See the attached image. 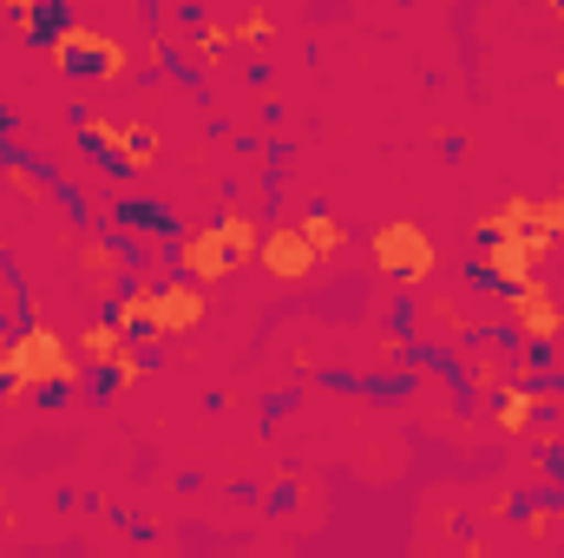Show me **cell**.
<instances>
[{"instance_id":"1","label":"cell","mask_w":564,"mask_h":558,"mask_svg":"<svg viewBox=\"0 0 564 558\" xmlns=\"http://www.w3.org/2000/svg\"><path fill=\"white\" fill-rule=\"evenodd\" d=\"M79 342H66L46 315H33L13 342H7V401H40V395H59V388H73L79 382V355H73Z\"/></svg>"},{"instance_id":"2","label":"cell","mask_w":564,"mask_h":558,"mask_svg":"<svg viewBox=\"0 0 564 558\" xmlns=\"http://www.w3.org/2000/svg\"><path fill=\"white\" fill-rule=\"evenodd\" d=\"M40 46H46V60H53L66 79H126V73H132V53H126L112 33L79 26V20H66V26L46 33Z\"/></svg>"},{"instance_id":"3","label":"cell","mask_w":564,"mask_h":558,"mask_svg":"<svg viewBox=\"0 0 564 558\" xmlns=\"http://www.w3.org/2000/svg\"><path fill=\"white\" fill-rule=\"evenodd\" d=\"M79 139L119 171H151L158 164V126L151 119H112V112H79Z\"/></svg>"},{"instance_id":"4","label":"cell","mask_w":564,"mask_h":558,"mask_svg":"<svg viewBox=\"0 0 564 558\" xmlns=\"http://www.w3.org/2000/svg\"><path fill=\"white\" fill-rule=\"evenodd\" d=\"M368 250H375V270H381V277H401L408 289H421V282L433 277V264H440L433 237H426L414 217H388V224L368 237Z\"/></svg>"},{"instance_id":"5","label":"cell","mask_w":564,"mask_h":558,"mask_svg":"<svg viewBox=\"0 0 564 558\" xmlns=\"http://www.w3.org/2000/svg\"><path fill=\"white\" fill-rule=\"evenodd\" d=\"M204 315H210V296H204V282L177 270L164 289H151V322H144V329H151L158 342H177V335H191Z\"/></svg>"},{"instance_id":"6","label":"cell","mask_w":564,"mask_h":558,"mask_svg":"<svg viewBox=\"0 0 564 558\" xmlns=\"http://www.w3.org/2000/svg\"><path fill=\"white\" fill-rule=\"evenodd\" d=\"M506 309H512V329H519V342H532V348H558V335H564V302H558V296H552L539 277L512 282Z\"/></svg>"},{"instance_id":"7","label":"cell","mask_w":564,"mask_h":558,"mask_svg":"<svg viewBox=\"0 0 564 558\" xmlns=\"http://www.w3.org/2000/svg\"><path fill=\"white\" fill-rule=\"evenodd\" d=\"M257 264H263V277H270V282H308L322 257H315V244L302 237V224H270V230H263Z\"/></svg>"},{"instance_id":"8","label":"cell","mask_w":564,"mask_h":558,"mask_svg":"<svg viewBox=\"0 0 564 558\" xmlns=\"http://www.w3.org/2000/svg\"><path fill=\"white\" fill-rule=\"evenodd\" d=\"M177 270H184V277H197L204 289L237 270V264H230V250H224V237H217V224H191V230H177Z\"/></svg>"},{"instance_id":"9","label":"cell","mask_w":564,"mask_h":558,"mask_svg":"<svg viewBox=\"0 0 564 558\" xmlns=\"http://www.w3.org/2000/svg\"><path fill=\"white\" fill-rule=\"evenodd\" d=\"M486 250H479V277H492L499 289H512V282L532 277V244H525V230H506V237H479Z\"/></svg>"},{"instance_id":"10","label":"cell","mask_w":564,"mask_h":558,"mask_svg":"<svg viewBox=\"0 0 564 558\" xmlns=\"http://www.w3.org/2000/svg\"><path fill=\"white\" fill-rule=\"evenodd\" d=\"M552 401H558V395H545V388H532V382H512V388H499L492 427H499V433H512V440H525V433L539 427V415H545Z\"/></svg>"},{"instance_id":"11","label":"cell","mask_w":564,"mask_h":558,"mask_svg":"<svg viewBox=\"0 0 564 558\" xmlns=\"http://www.w3.org/2000/svg\"><path fill=\"white\" fill-rule=\"evenodd\" d=\"M217 237H224L230 264H257V250H263V224H257L250 204H230V211L217 217Z\"/></svg>"},{"instance_id":"12","label":"cell","mask_w":564,"mask_h":558,"mask_svg":"<svg viewBox=\"0 0 564 558\" xmlns=\"http://www.w3.org/2000/svg\"><path fill=\"white\" fill-rule=\"evenodd\" d=\"M126 348H132V335H126L112 315H106V322H93V329L79 335V362H86V368H99V375H112Z\"/></svg>"},{"instance_id":"13","label":"cell","mask_w":564,"mask_h":558,"mask_svg":"<svg viewBox=\"0 0 564 558\" xmlns=\"http://www.w3.org/2000/svg\"><path fill=\"white\" fill-rule=\"evenodd\" d=\"M532 224H539V197H525V191H512L499 211H479L473 217L479 237H506V230H532Z\"/></svg>"},{"instance_id":"14","label":"cell","mask_w":564,"mask_h":558,"mask_svg":"<svg viewBox=\"0 0 564 558\" xmlns=\"http://www.w3.org/2000/svg\"><path fill=\"white\" fill-rule=\"evenodd\" d=\"M13 26H20L26 40H46V33L66 26V7H59V0H13Z\"/></svg>"},{"instance_id":"15","label":"cell","mask_w":564,"mask_h":558,"mask_svg":"<svg viewBox=\"0 0 564 558\" xmlns=\"http://www.w3.org/2000/svg\"><path fill=\"white\" fill-rule=\"evenodd\" d=\"M302 237L315 244V257H341V250H348V224H341L335 211H308V217H302Z\"/></svg>"},{"instance_id":"16","label":"cell","mask_w":564,"mask_h":558,"mask_svg":"<svg viewBox=\"0 0 564 558\" xmlns=\"http://www.w3.org/2000/svg\"><path fill=\"white\" fill-rule=\"evenodd\" d=\"M112 322H119L126 335L151 322V282H132V289H119V296H112Z\"/></svg>"},{"instance_id":"17","label":"cell","mask_w":564,"mask_h":558,"mask_svg":"<svg viewBox=\"0 0 564 558\" xmlns=\"http://www.w3.org/2000/svg\"><path fill=\"white\" fill-rule=\"evenodd\" d=\"M79 270H86L93 282H112L119 270H126V257H119L112 244H86V250H79Z\"/></svg>"},{"instance_id":"18","label":"cell","mask_w":564,"mask_h":558,"mask_svg":"<svg viewBox=\"0 0 564 558\" xmlns=\"http://www.w3.org/2000/svg\"><path fill=\"white\" fill-rule=\"evenodd\" d=\"M539 230L564 250V191H545V197H539Z\"/></svg>"},{"instance_id":"19","label":"cell","mask_w":564,"mask_h":558,"mask_svg":"<svg viewBox=\"0 0 564 558\" xmlns=\"http://www.w3.org/2000/svg\"><path fill=\"white\" fill-rule=\"evenodd\" d=\"M263 33H270V13H263V7H250L243 20H230V40H237V46H257Z\"/></svg>"},{"instance_id":"20","label":"cell","mask_w":564,"mask_h":558,"mask_svg":"<svg viewBox=\"0 0 564 558\" xmlns=\"http://www.w3.org/2000/svg\"><path fill=\"white\" fill-rule=\"evenodd\" d=\"M139 382H144V355H139V348H126V355H119V368H112V388L126 395V388H139Z\"/></svg>"},{"instance_id":"21","label":"cell","mask_w":564,"mask_h":558,"mask_svg":"<svg viewBox=\"0 0 564 558\" xmlns=\"http://www.w3.org/2000/svg\"><path fill=\"white\" fill-rule=\"evenodd\" d=\"M224 46H237L230 40V20H204L197 26V53H224Z\"/></svg>"},{"instance_id":"22","label":"cell","mask_w":564,"mask_h":558,"mask_svg":"<svg viewBox=\"0 0 564 558\" xmlns=\"http://www.w3.org/2000/svg\"><path fill=\"white\" fill-rule=\"evenodd\" d=\"M552 519H558V513H552V506H532V513H525V533H532V539H539V533H545V526H552Z\"/></svg>"},{"instance_id":"23","label":"cell","mask_w":564,"mask_h":558,"mask_svg":"<svg viewBox=\"0 0 564 558\" xmlns=\"http://www.w3.org/2000/svg\"><path fill=\"white\" fill-rule=\"evenodd\" d=\"M7 342H13V335H7V322H0V382H7Z\"/></svg>"},{"instance_id":"24","label":"cell","mask_w":564,"mask_h":558,"mask_svg":"<svg viewBox=\"0 0 564 558\" xmlns=\"http://www.w3.org/2000/svg\"><path fill=\"white\" fill-rule=\"evenodd\" d=\"M545 13H552V20L564 26V0H545Z\"/></svg>"},{"instance_id":"25","label":"cell","mask_w":564,"mask_h":558,"mask_svg":"<svg viewBox=\"0 0 564 558\" xmlns=\"http://www.w3.org/2000/svg\"><path fill=\"white\" fill-rule=\"evenodd\" d=\"M0 296H7V264H0Z\"/></svg>"},{"instance_id":"26","label":"cell","mask_w":564,"mask_h":558,"mask_svg":"<svg viewBox=\"0 0 564 558\" xmlns=\"http://www.w3.org/2000/svg\"><path fill=\"white\" fill-rule=\"evenodd\" d=\"M558 93H564V60H558Z\"/></svg>"}]
</instances>
